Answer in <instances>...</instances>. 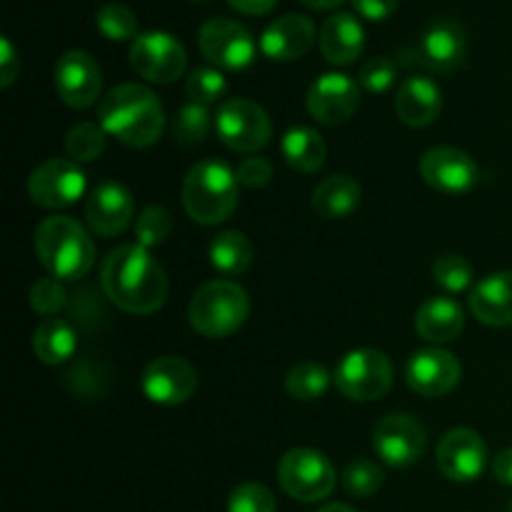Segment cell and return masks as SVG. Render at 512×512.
Wrapping results in <instances>:
<instances>
[{
  "label": "cell",
  "instance_id": "cell-1",
  "mask_svg": "<svg viewBox=\"0 0 512 512\" xmlns=\"http://www.w3.org/2000/svg\"><path fill=\"white\" fill-rule=\"evenodd\" d=\"M100 283L110 303L130 315H150L168 300V275L148 248L128 243L103 260Z\"/></svg>",
  "mask_w": 512,
  "mask_h": 512
},
{
  "label": "cell",
  "instance_id": "cell-2",
  "mask_svg": "<svg viewBox=\"0 0 512 512\" xmlns=\"http://www.w3.org/2000/svg\"><path fill=\"white\" fill-rule=\"evenodd\" d=\"M100 128L130 148H150L158 143L165 125L158 95L140 83L115 85L98 108Z\"/></svg>",
  "mask_w": 512,
  "mask_h": 512
},
{
  "label": "cell",
  "instance_id": "cell-3",
  "mask_svg": "<svg viewBox=\"0 0 512 512\" xmlns=\"http://www.w3.org/2000/svg\"><path fill=\"white\" fill-rule=\"evenodd\" d=\"M35 255L53 278L80 280L93 270L95 243L78 220L50 215L35 228Z\"/></svg>",
  "mask_w": 512,
  "mask_h": 512
},
{
  "label": "cell",
  "instance_id": "cell-4",
  "mask_svg": "<svg viewBox=\"0 0 512 512\" xmlns=\"http://www.w3.org/2000/svg\"><path fill=\"white\" fill-rule=\"evenodd\" d=\"M238 175L220 160L193 165L183 180L185 213L200 225H220L238 208Z\"/></svg>",
  "mask_w": 512,
  "mask_h": 512
},
{
  "label": "cell",
  "instance_id": "cell-5",
  "mask_svg": "<svg viewBox=\"0 0 512 512\" xmlns=\"http://www.w3.org/2000/svg\"><path fill=\"white\" fill-rule=\"evenodd\" d=\"M248 313V293L235 280H210L200 285L188 308L190 325L205 338H228L243 328Z\"/></svg>",
  "mask_w": 512,
  "mask_h": 512
},
{
  "label": "cell",
  "instance_id": "cell-6",
  "mask_svg": "<svg viewBox=\"0 0 512 512\" xmlns=\"http://www.w3.org/2000/svg\"><path fill=\"white\" fill-rule=\"evenodd\" d=\"M468 53V35L458 20H433L420 33L418 45L403 48L395 63L403 68H425L430 73H453L460 68Z\"/></svg>",
  "mask_w": 512,
  "mask_h": 512
},
{
  "label": "cell",
  "instance_id": "cell-7",
  "mask_svg": "<svg viewBox=\"0 0 512 512\" xmlns=\"http://www.w3.org/2000/svg\"><path fill=\"white\" fill-rule=\"evenodd\" d=\"M395 370L385 353L373 348H358L343 355L335 368V385L340 393L355 403H375L393 388Z\"/></svg>",
  "mask_w": 512,
  "mask_h": 512
},
{
  "label": "cell",
  "instance_id": "cell-8",
  "mask_svg": "<svg viewBox=\"0 0 512 512\" xmlns=\"http://www.w3.org/2000/svg\"><path fill=\"white\" fill-rule=\"evenodd\" d=\"M278 483L285 493L300 503H320L330 498L338 485L328 455L313 448H293L280 458Z\"/></svg>",
  "mask_w": 512,
  "mask_h": 512
},
{
  "label": "cell",
  "instance_id": "cell-9",
  "mask_svg": "<svg viewBox=\"0 0 512 512\" xmlns=\"http://www.w3.org/2000/svg\"><path fill=\"white\" fill-rule=\"evenodd\" d=\"M220 140L235 153H258L273 135V123L258 103L248 98H228L215 113Z\"/></svg>",
  "mask_w": 512,
  "mask_h": 512
},
{
  "label": "cell",
  "instance_id": "cell-10",
  "mask_svg": "<svg viewBox=\"0 0 512 512\" xmlns=\"http://www.w3.org/2000/svg\"><path fill=\"white\" fill-rule=\"evenodd\" d=\"M130 65L150 83H175L185 73L188 53L175 35L163 30L140 33L130 45Z\"/></svg>",
  "mask_w": 512,
  "mask_h": 512
},
{
  "label": "cell",
  "instance_id": "cell-11",
  "mask_svg": "<svg viewBox=\"0 0 512 512\" xmlns=\"http://www.w3.org/2000/svg\"><path fill=\"white\" fill-rule=\"evenodd\" d=\"M200 53L220 70H245L255 60L253 33L243 23L230 18L205 20L198 33Z\"/></svg>",
  "mask_w": 512,
  "mask_h": 512
},
{
  "label": "cell",
  "instance_id": "cell-12",
  "mask_svg": "<svg viewBox=\"0 0 512 512\" xmlns=\"http://www.w3.org/2000/svg\"><path fill=\"white\" fill-rule=\"evenodd\" d=\"M88 178L75 160L53 158L30 173L28 195L35 205L48 210H60L75 205L85 195Z\"/></svg>",
  "mask_w": 512,
  "mask_h": 512
},
{
  "label": "cell",
  "instance_id": "cell-13",
  "mask_svg": "<svg viewBox=\"0 0 512 512\" xmlns=\"http://www.w3.org/2000/svg\"><path fill=\"white\" fill-rule=\"evenodd\" d=\"M428 445V433L408 413L385 415L373 433V450L390 468H410L418 463Z\"/></svg>",
  "mask_w": 512,
  "mask_h": 512
},
{
  "label": "cell",
  "instance_id": "cell-14",
  "mask_svg": "<svg viewBox=\"0 0 512 512\" xmlns=\"http://www.w3.org/2000/svg\"><path fill=\"white\" fill-rule=\"evenodd\" d=\"M140 388L150 403L175 408V405L188 403L195 395L198 373L188 360L178 358V355H160L143 370Z\"/></svg>",
  "mask_w": 512,
  "mask_h": 512
},
{
  "label": "cell",
  "instance_id": "cell-15",
  "mask_svg": "<svg viewBox=\"0 0 512 512\" xmlns=\"http://www.w3.org/2000/svg\"><path fill=\"white\" fill-rule=\"evenodd\" d=\"M460 368L458 358L445 348H423L418 353L410 355L408 365H405V380H408L410 390L423 398H443V395L453 393L460 383Z\"/></svg>",
  "mask_w": 512,
  "mask_h": 512
},
{
  "label": "cell",
  "instance_id": "cell-16",
  "mask_svg": "<svg viewBox=\"0 0 512 512\" xmlns=\"http://www.w3.org/2000/svg\"><path fill=\"white\" fill-rule=\"evenodd\" d=\"M420 175L445 195H463L478 185L480 170L473 155L460 148H433L420 158Z\"/></svg>",
  "mask_w": 512,
  "mask_h": 512
},
{
  "label": "cell",
  "instance_id": "cell-17",
  "mask_svg": "<svg viewBox=\"0 0 512 512\" xmlns=\"http://www.w3.org/2000/svg\"><path fill=\"white\" fill-rule=\"evenodd\" d=\"M55 90L68 108H90L103 90V73L85 50H68L55 63Z\"/></svg>",
  "mask_w": 512,
  "mask_h": 512
},
{
  "label": "cell",
  "instance_id": "cell-18",
  "mask_svg": "<svg viewBox=\"0 0 512 512\" xmlns=\"http://www.w3.org/2000/svg\"><path fill=\"white\" fill-rule=\"evenodd\" d=\"M308 113L325 125H340L360 108V85L345 73H325L310 85Z\"/></svg>",
  "mask_w": 512,
  "mask_h": 512
},
{
  "label": "cell",
  "instance_id": "cell-19",
  "mask_svg": "<svg viewBox=\"0 0 512 512\" xmlns=\"http://www.w3.org/2000/svg\"><path fill=\"white\" fill-rule=\"evenodd\" d=\"M488 463V445L475 430L455 428L440 440L438 468L453 483H473Z\"/></svg>",
  "mask_w": 512,
  "mask_h": 512
},
{
  "label": "cell",
  "instance_id": "cell-20",
  "mask_svg": "<svg viewBox=\"0 0 512 512\" xmlns=\"http://www.w3.org/2000/svg\"><path fill=\"white\" fill-rule=\"evenodd\" d=\"M133 215V193L123 183H115V180L100 183L85 200V220L93 228V233L103 235V238H113V235L123 233L130 220H133Z\"/></svg>",
  "mask_w": 512,
  "mask_h": 512
},
{
  "label": "cell",
  "instance_id": "cell-21",
  "mask_svg": "<svg viewBox=\"0 0 512 512\" xmlns=\"http://www.w3.org/2000/svg\"><path fill=\"white\" fill-rule=\"evenodd\" d=\"M315 43V25L313 20L300 13H288L283 18L273 20L260 35V50L270 60L290 63L300 60L310 53Z\"/></svg>",
  "mask_w": 512,
  "mask_h": 512
},
{
  "label": "cell",
  "instance_id": "cell-22",
  "mask_svg": "<svg viewBox=\"0 0 512 512\" xmlns=\"http://www.w3.org/2000/svg\"><path fill=\"white\" fill-rule=\"evenodd\" d=\"M443 90L428 75H410L395 95V115L408 128H428L440 118Z\"/></svg>",
  "mask_w": 512,
  "mask_h": 512
},
{
  "label": "cell",
  "instance_id": "cell-23",
  "mask_svg": "<svg viewBox=\"0 0 512 512\" xmlns=\"http://www.w3.org/2000/svg\"><path fill=\"white\" fill-rule=\"evenodd\" d=\"M470 310L475 318L490 328L512 325V273L500 270L480 280L470 293Z\"/></svg>",
  "mask_w": 512,
  "mask_h": 512
},
{
  "label": "cell",
  "instance_id": "cell-24",
  "mask_svg": "<svg viewBox=\"0 0 512 512\" xmlns=\"http://www.w3.org/2000/svg\"><path fill=\"white\" fill-rule=\"evenodd\" d=\"M465 328V313L460 303L450 295H435L418 308L415 315V330L428 343L440 345L453 343L460 338Z\"/></svg>",
  "mask_w": 512,
  "mask_h": 512
},
{
  "label": "cell",
  "instance_id": "cell-25",
  "mask_svg": "<svg viewBox=\"0 0 512 512\" xmlns=\"http://www.w3.org/2000/svg\"><path fill=\"white\" fill-rule=\"evenodd\" d=\"M320 50L333 65H353L365 50V28L353 13H335L320 28Z\"/></svg>",
  "mask_w": 512,
  "mask_h": 512
},
{
  "label": "cell",
  "instance_id": "cell-26",
  "mask_svg": "<svg viewBox=\"0 0 512 512\" xmlns=\"http://www.w3.org/2000/svg\"><path fill=\"white\" fill-rule=\"evenodd\" d=\"M360 200H363V188L358 180L350 175H330L315 188L310 205L318 218L340 220L355 213L360 208Z\"/></svg>",
  "mask_w": 512,
  "mask_h": 512
},
{
  "label": "cell",
  "instance_id": "cell-27",
  "mask_svg": "<svg viewBox=\"0 0 512 512\" xmlns=\"http://www.w3.org/2000/svg\"><path fill=\"white\" fill-rule=\"evenodd\" d=\"M280 150H283L285 163L293 170H298V173H315V170L323 168L325 155H328L325 140L320 138L318 130L308 128V125H295V128H290L283 135Z\"/></svg>",
  "mask_w": 512,
  "mask_h": 512
},
{
  "label": "cell",
  "instance_id": "cell-28",
  "mask_svg": "<svg viewBox=\"0 0 512 512\" xmlns=\"http://www.w3.org/2000/svg\"><path fill=\"white\" fill-rule=\"evenodd\" d=\"M78 348V335L65 320L48 318L35 328L33 333V353L45 365L68 363Z\"/></svg>",
  "mask_w": 512,
  "mask_h": 512
},
{
  "label": "cell",
  "instance_id": "cell-29",
  "mask_svg": "<svg viewBox=\"0 0 512 512\" xmlns=\"http://www.w3.org/2000/svg\"><path fill=\"white\" fill-rule=\"evenodd\" d=\"M208 258L218 273L240 275L248 270L250 260H253V245L238 230H225V233L213 238L208 248Z\"/></svg>",
  "mask_w": 512,
  "mask_h": 512
},
{
  "label": "cell",
  "instance_id": "cell-30",
  "mask_svg": "<svg viewBox=\"0 0 512 512\" xmlns=\"http://www.w3.org/2000/svg\"><path fill=\"white\" fill-rule=\"evenodd\" d=\"M330 388V373L318 363H298L285 378V390L300 403H315Z\"/></svg>",
  "mask_w": 512,
  "mask_h": 512
},
{
  "label": "cell",
  "instance_id": "cell-31",
  "mask_svg": "<svg viewBox=\"0 0 512 512\" xmlns=\"http://www.w3.org/2000/svg\"><path fill=\"white\" fill-rule=\"evenodd\" d=\"M95 28L105 35L108 40H130L138 38V18L133 10L123 3H108L95 13Z\"/></svg>",
  "mask_w": 512,
  "mask_h": 512
},
{
  "label": "cell",
  "instance_id": "cell-32",
  "mask_svg": "<svg viewBox=\"0 0 512 512\" xmlns=\"http://www.w3.org/2000/svg\"><path fill=\"white\" fill-rule=\"evenodd\" d=\"M210 113L205 105L188 103L175 113L173 135L180 145H198L210 133Z\"/></svg>",
  "mask_w": 512,
  "mask_h": 512
},
{
  "label": "cell",
  "instance_id": "cell-33",
  "mask_svg": "<svg viewBox=\"0 0 512 512\" xmlns=\"http://www.w3.org/2000/svg\"><path fill=\"white\" fill-rule=\"evenodd\" d=\"M173 233V218L163 205H148L143 213L135 218V243L143 248H155L163 245Z\"/></svg>",
  "mask_w": 512,
  "mask_h": 512
},
{
  "label": "cell",
  "instance_id": "cell-34",
  "mask_svg": "<svg viewBox=\"0 0 512 512\" xmlns=\"http://www.w3.org/2000/svg\"><path fill=\"white\" fill-rule=\"evenodd\" d=\"M385 483V473L378 463L373 460L358 458L345 468L343 473V488L353 498H370L378 493Z\"/></svg>",
  "mask_w": 512,
  "mask_h": 512
},
{
  "label": "cell",
  "instance_id": "cell-35",
  "mask_svg": "<svg viewBox=\"0 0 512 512\" xmlns=\"http://www.w3.org/2000/svg\"><path fill=\"white\" fill-rule=\"evenodd\" d=\"M105 130L95 123H78L65 138V150L75 163H90L105 150Z\"/></svg>",
  "mask_w": 512,
  "mask_h": 512
},
{
  "label": "cell",
  "instance_id": "cell-36",
  "mask_svg": "<svg viewBox=\"0 0 512 512\" xmlns=\"http://www.w3.org/2000/svg\"><path fill=\"white\" fill-rule=\"evenodd\" d=\"M433 278L440 288L448 295L465 293L473 285V265L463 258V255H443L435 260L433 265Z\"/></svg>",
  "mask_w": 512,
  "mask_h": 512
},
{
  "label": "cell",
  "instance_id": "cell-37",
  "mask_svg": "<svg viewBox=\"0 0 512 512\" xmlns=\"http://www.w3.org/2000/svg\"><path fill=\"white\" fill-rule=\"evenodd\" d=\"M185 90H188L190 100L200 105H213L218 103L220 98L228 90V83H225V75L220 73L218 68H210V65H203V68H195L193 73L185 80Z\"/></svg>",
  "mask_w": 512,
  "mask_h": 512
},
{
  "label": "cell",
  "instance_id": "cell-38",
  "mask_svg": "<svg viewBox=\"0 0 512 512\" xmlns=\"http://www.w3.org/2000/svg\"><path fill=\"white\" fill-rule=\"evenodd\" d=\"M398 80V63L393 58H373L360 68L358 75V85L365 90V93H388L390 88Z\"/></svg>",
  "mask_w": 512,
  "mask_h": 512
},
{
  "label": "cell",
  "instance_id": "cell-39",
  "mask_svg": "<svg viewBox=\"0 0 512 512\" xmlns=\"http://www.w3.org/2000/svg\"><path fill=\"white\" fill-rule=\"evenodd\" d=\"M65 300H68V293L63 288V280L53 275L35 280L30 288V305L38 315H58L65 308Z\"/></svg>",
  "mask_w": 512,
  "mask_h": 512
},
{
  "label": "cell",
  "instance_id": "cell-40",
  "mask_svg": "<svg viewBox=\"0 0 512 512\" xmlns=\"http://www.w3.org/2000/svg\"><path fill=\"white\" fill-rule=\"evenodd\" d=\"M228 512H275V498L265 485L243 483L230 493Z\"/></svg>",
  "mask_w": 512,
  "mask_h": 512
},
{
  "label": "cell",
  "instance_id": "cell-41",
  "mask_svg": "<svg viewBox=\"0 0 512 512\" xmlns=\"http://www.w3.org/2000/svg\"><path fill=\"white\" fill-rule=\"evenodd\" d=\"M238 175V183L245 185V188H265L273 178V165L265 158H258V155H250L235 170Z\"/></svg>",
  "mask_w": 512,
  "mask_h": 512
},
{
  "label": "cell",
  "instance_id": "cell-42",
  "mask_svg": "<svg viewBox=\"0 0 512 512\" xmlns=\"http://www.w3.org/2000/svg\"><path fill=\"white\" fill-rule=\"evenodd\" d=\"M20 73V58L15 53V45L10 43V38L0 40V85L3 88H10L13 80L18 78Z\"/></svg>",
  "mask_w": 512,
  "mask_h": 512
},
{
  "label": "cell",
  "instance_id": "cell-43",
  "mask_svg": "<svg viewBox=\"0 0 512 512\" xmlns=\"http://www.w3.org/2000/svg\"><path fill=\"white\" fill-rule=\"evenodd\" d=\"M350 3L365 20H373V23L388 20L398 10V0H350Z\"/></svg>",
  "mask_w": 512,
  "mask_h": 512
},
{
  "label": "cell",
  "instance_id": "cell-44",
  "mask_svg": "<svg viewBox=\"0 0 512 512\" xmlns=\"http://www.w3.org/2000/svg\"><path fill=\"white\" fill-rule=\"evenodd\" d=\"M493 478L498 480L500 485H508V488H512V448L503 450L500 455H495Z\"/></svg>",
  "mask_w": 512,
  "mask_h": 512
},
{
  "label": "cell",
  "instance_id": "cell-45",
  "mask_svg": "<svg viewBox=\"0 0 512 512\" xmlns=\"http://www.w3.org/2000/svg\"><path fill=\"white\" fill-rule=\"evenodd\" d=\"M230 8L245 15H265L275 8L278 0H228Z\"/></svg>",
  "mask_w": 512,
  "mask_h": 512
},
{
  "label": "cell",
  "instance_id": "cell-46",
  "mask_svg": "<svg viewBox=\"0 0 512 512\" xmlns=\"http://www.w3.org/2000/svg\"><path fill=\"white\" fill-rule=\"evenodd\" d=\"M300 3L310 10H330V8H338L343 0H300Z\"/></svg>",
  "mask_w": 512,
  "mask_h": 512
},
{
  "label": "cell",
  "instance_id": "cell-47",
  "mask_svg": "<svg viewBox=\"0 0 512 512\" xmlns=\"http://www.w3.org/2000/svg\"><path fill=\"white\" fill-rule=\"evenodd\" d=\"M318 512H355L350 505H343V503H330V505H323Z\"/></svg>",
  "mask_w": 512,
  "mask_h": 512
},
{
  "label": "cell",
  "instance_id": "cell-48",
  "mask_svg": "<svg viewBox=\"0 0 512 512\" xmlns=\"http://www.w3.org/2000/svg\"><path fill=\"white\" fill-rule=\"evenodd\" d=\"M193 3H210V0H193Z\"/></svg>",
  "mask_w": 512,
  "mask_h": 512
},
{
  "label": "cell",
  "instance_id": "cell-49",
  "mask_svg": "<svg viewBox=\"0 0 512 512\" xmlns=\"http://www.w3.org/2000/svg\"><path fill=\"white\" fill-rule=\"evenodd\" d=\"M508 512H512V503H510V508H508Z\"/></svg>",
  "mask_w": 512,
  "mask_h": 512
}]
</instances>
